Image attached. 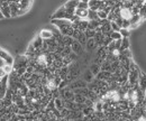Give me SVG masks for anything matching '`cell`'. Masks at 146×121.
I'll return each mask as SVG.
<instances>
[{"label": "cell", "instance_id": "1", "mask_svg": "<svg viewBox=\"0 0 146 121\" xmlns=\"http://www.w3.org/2000/svg\"><path fill=\"white\" fill-rule=\"evenodd\" d=\"M34 60H35V62H36L37 66H39V67H42V69H45V67L50 66V65L52 64V62H53L52 55H51V53H48V52L37 53L36 55H35V58H34Z\"/></svg>", "mask_w": 146, "mask_h": 121}, {"label": "cell", "instance_id": "2", "mask_svg": "<svg viewBox=\"0 0 146 121\" xmlns=\"http://www.w3.org/2000/svg\"><path fill=\"white\" fill-rule=\"evenodd\" d=\"M88 87V83L81 77H79V79H76V80H74L72 81L70 84H69V89H71V90H75V89H82V87Z\"/></svg>", "mask_w": 146, "mask_h": 121}, {"label": "cell", "instance_id": "3", "mask_svg": "<svg viewBox=\"0 0 146 121\" xmlns=\"http://www.w3.org/2000/svg\"><path fill=\"white\" fill-rule=\"evenodd\" d=\"M71 48H72L73 53H75L76 55H79V57L80 56H83V54H84V47L79 43V40H76V39L73 40L72 45H71Z\"/></svg>", "mask_w": 146, "mask_h": 121}, {"label": "cell", "instance_id": "4", "mask_svg": "<svg viewBox=\"0 0 146 121\" xmlns=\"http://www.w3.org/2000/svg\"><path fill=\"white\" fill-rule=\"evenodd\" d=\"M0 58H1V60H3V62H5L6 64H11V65H14L15 60L13 58V56L7 52V51L2 50L1 47H0Z\"/></svg>", "mask_w": 146, "mask_h": 121}, {"label": "cell", "instance_id": "5", "mask_svg": "<svg viewBox=\"0 0 146 121\" xmlns=\"http://www.w3.org/2000/svg\"><path fill=\"white\" fill-rule=\"evenodd\" d=\"M0 11L5 18H11V13H10L8 1H1L0 2Z\"/></svg>", "mask_w": 146, "mask_h": 121}, {"label": "cell", "instance_id": "6", "mask_svg": "<svg viewBox=\"0 0 146 121\" xmlns=\"http://www.w3.org/2000/svg\"><path fill=\"white\" fill-rule=\"evenodd\" d=\"M9 8H10V13H11V18H17L18 17V11H19V3L15 2V1H8Z\"/></svg>", "mask_w": 146, "mask_h": 121}, {"label": "cell", "instance_id": "7", "mask_svg": "<svg viewBox=\"0 0 146 121\" xmlns=\"http://www.w3.org/2000/svg\"><path fill=\"white\" fill-rule=\"evenodd\" d=\"M84 48H86V50H87L89 53L93 52V51H96V50L98 48V45H97V43H96L94 38H89V39L87 40Z\"/></svg>", "mask_w": 146, "mask_h": 121}, {"label": "cell", "instance_id": "8", "mask_svg": "<svg viewBox=\"0 0 146 121\" xmlns=\"http://www.w3.org/2000/svg\"><path fill=\"white\" fill-rule=\"evenodd\" d=\"M38 36L42 37L43 40H47V39L53 38V37H54V34H53V32L50 30V29H42V30L39 32Z\"/></svg>", "mask_w": 146, "mask_h": 121}, {"label": "cell", "instance_id": "9", "mask_svg": "<svg viewBox=\"0 0 146 121\" xmlns=\"http://www.w3.org/2000/svg\"><path fill=\"white\" fill-rule=\"evenodd\" d=\"M88 14H89V9H80L76 8L74 11V15H76L80 19H87L88 18Z\"/></svg>", "mask_w": 146, "mask_h": 121}, {"label": "cell", "instance_id": "10", "mask_svg": "<svg viewBox=\"0 0 146 121\" xmlns=\"http://www.w3.org/2000/svg\"><path fill=\"white\" fill-rule=\"evenodd\" d=\"M138 85L143 91L146 90V74L143 72H139V75H138Z\"/></svg>", "mask_w": 146, "mask_h": 121}, {"label": "cell", "instance_id": "11", "mask_svg": "<svg viewBox=\"0 0 146 121\" xmlns=\"http://www.w3.org/2000/svg\"><path fill=\"white\" fill-rule=\"evenodd\" d=\"M82 79L89 84V83H91L92 81L94 80V75L92 74V72L90 71V69H86L84 73L82 74Z\"/></svg>", "mask_w": 146, "mask_h": 121}, {"label": "cell", "instance_id": "12", "mask_svg": "<svg viewBox=\"0 0 146 121\" xmlns=\"http://www.w3.org/2000/svg\"><path fill=\"white\" fill-rule=\"evenodd\" d=\"M54 104H55V108H56L58 111H62V110L65 108V101H64V99H62L61 97L55 98Z\"/></svg>", "mask_w": 146, "mask_h": 121}, {"label": "cell", "instance_id": "13", "mask_svg": "<svg viewBox=\"0 0 146 121\" xmlns=\"http://www.w3.org/2000/svg\"><path fill=\"white\" fill-rule=\"evenodd\" d=\"M79 2H80V0H69V1H66V2L64 3V7H65L66 9L75 10L76 7H78V5H79Z\"/></svg>", "mask_w": 146, "mask_h": 121}, {"label": "cell", "instance_id": "14", "mask_svg": "<svg viewBox=\"0 0 146 121\" xmlns=\"http://www.w3.org/2000/svg\"><path fill=\"white\" fill-rule=\"evenodd\" d=\"M101 24H100V19L98 20H89V24H88V29H92V30H96L98 27H100Z\"/></svg>", "mask_w": 146, "mask_h": 121}, {"label": "cell", "instance_id": "15", "mask_svg": "<svg viewBox=\"0 0 146 121\" xmlns=\"http://www.w3.org/2000/svg\"><path fill=\"white\" fill-rule=\"evenodd\" d=\"M89 69L92 72V74L94 75V77L97 76V74L101 71V66L100 65H98V64H96V63H92L91 65H90V67H89Z\"/></svg>", "mask_w": 146, "mask_h": 121}, {"label": "cell", "instance_id": "16", "mask_svg": "<svg viewBox=\"0 0 146 121\" xmlns=\"http://www.w3.org/2000/svg\"><path fill=\"white\" fill-rule=\"evenodd\" d=\"M125 50H129V40L127 37H123L120 45V51H125Z\"/></svg>", "mask_w": 146, "mask_h": 121}, {"label": "cell", "instance_id": "17", "mask_svg": "<svg viewBox=\"0 0 146 121\" xmlns=\"http://www.w3.org/2000/svg\"><path fill=\"white\" fill-rule=\"evenodd\" d=\"M88 20H98L99 17H98V13L94 11V10H91L89 9V14H88Z\"/></svg>", "mask_w": 146, "mask_h": 121}, {"label": "cell", "instance_id": "18", "mask_svg": "<svg viewBox=\"0 0 146 121\" xmlns=\"http://www.w3.org/2000/svg\"><path fill=\"white\" fill-rule=\"evenodd\" d=\"M86 99H87V97H84L82 94H75L74 95V102L75 103H84Z\"/></svg>", "mask_w": 146, "mask_h": 121}, {"label": "cell", "instance_id": "19", "mask_svg": "<svg viewBox=\"0 0 146 121\" xmlns=\"http://www.w3.org/2000/svg\"><path fill=\"white\" fill-rule=\"evenodd\" d=\"M109 36L112 40H119V39L123 38V36H121V34L119 32H111L109 34Z\"/></svg>", "mask_w": 146, "mask_h": 121}, {"label": "cell", "instance_id": "20", "mask_svg": "<svg viewBox=\"0 0 146 121\" xmlns=\"http://www.w3.org/2000/svg\"><path fill=\"white\" fill-rule=\"evenodd\" d=\"M2 69H3L5 73H6L7 75H9V74L14 71V65H11V64H6V63H5V65L2 66Z\"/></svg>", "mask_w": 146, "mask_h": 121}, {"label": "cell", "instance_id": "21", "mask_svg": "<svg viewBox=\"0 0 146 121\" xmlns=\"http://www.w3.org/2000/svg\"><path fill=\"white\" fill-rule=\"evenodd\" d=\"M71 53H72L71 46H65L64 50H63V52L61 53V56H62V57H65V56H69Z\"/></svg>", "mask_w": 146, "mask_h": 121}, {"label": "cell", "instance_id": "22", "mask_svg": "<svg viewBox=\"0 0 146 121\" xmlns=\"http://www.w3.org/2000/svg\"><path fill=\"white\" fill-rule=\"evenodd\" d=\"M110 26H111V30L112 32H119L120 30V26L116 21H110Z\"/></svg>", "mask_w": 146, "mask_h": 121}, {"label": "cell", "instance_id": "23", "mask_svg": "<svg viewBox=\"0 0 146 121\" xmlns=\"http://www.w3.org/2000/svg\"><path fill=\"white\" fill-rule=\"evenodd\" d=\"M116 18H117V14H116L113 10H111L109 14H108V16H107V19H108L109 21H115Z\"/></svg>", "mask_w": 146, "mask_h": 121}, {"label": "cell", "instance_id": "24", "mask_svg": "<svg viewBox=\"0 0 146 121\" xmlns=\"http://www.w3.org/2000/svg\"><path fill=\"white\" fill-rule=\"evenodd\" d=\"M119 33L121 34L123 37H127L130 35V29H128V28H120V30H119Z\"/></svg>", "mask_w": 146, "mask_h": 121}, {"label": "cell", "instance_id": "25", "mask_svg": "<svg viewBox=\"0 0 146 121\" xmlns=\"http://www.w3.org/2000/svg\"><path fill=\"white\" fill-rule=\"evenodd\" d=\"M84 34L87 36V38L89 39V38H93L94 36H96V30H92V29H87L86 32H84Z\"/></svg>", "mask_w": 146, "mask_h": 121}, {"label": "cell", "instance_id": "26", "mask_svg": "<svg viewBox=\"0 0 146 121\" xmlns=\"http://www.w3.org/2000/svg\"><path fill=\"white\" fill-rule=\"evenodd\" d=\"M97 13H98V17H99V19H107L108 14H107V13H105L104 10H98Z\"/></svg>", "mask_w": 146, "mask_h": 121}, {"label": "cell", "instance_id": "27", "mask_svg": "<svg viewBox=\"0 0 146 121\" xmlns=\"http://www.w3.org/2000/svg\"><path fill=\"white\" fill-rule=\"evenodd\" d=\"M76 8H80V9H89V5H88V3H86V2L80 1Z\"/></svg>", "mask_w": 146, "mask_h": 121}, {"label": "cell", "instance_id": "28", "mask_svg": "<svg viewBox=\"0 0 146 121\" xmlns=\"http://www.w3.org/2000/svg\"><path fill=\"white\" fill-rule=\"evenodd\" d=\"M6 75H7V74L5 73L3 69H2V67H0V79H2V77H3V76H6Z\"/></svg>", "mask_w": 146, "mask_h": 121}, {"label": "cell", "instance_id": "29", "mask_svg": "<svg viewBox=\"0 0 146 121\" xmlns=\"http://www.w3.org/2000/svg\"><path fill=\"white\" fill-rule=\"evenodd\" d=\"M3 65H5V62H3V60H1V58H0V67H2Z\"/></svg>", "mask_w": 146, "mask_h": 121}, {"label": "cell", "instance_id": "30", "mask_svg": "<svg viewBox=\"0 0 146 121\" xmlns=\"http://www.w3.org/2000/svg\"><path fill=\"white\" fill-rule=\"evenodd\" d=\"M80 1H82V2H86V3H89V1H90V0H80Z\"/></svg>", "mask_w": 146, "mask_h": 121}, {"label": "cell", "instance_id": "31", "mask_svg": "<svg viewBox=\"0 0 146 121\" xmlns=\"http://www.w3.org/2000/svg\"><path fill=\"white\" fill-rule=\"evenodd\" d=\"M3 15H2V14H1V11H0V19H3Z\"/></svg>", "mask_w": 146, "mask_h": 121}, {"label": "cell", "instance_id": "32", "mask_svg": "<svg viewBox=\"0 0 146 121\" xmlns=\"http://www.w3.org/2000/svg\"><path fill=\"white\" fill-rule=\"evenodd\" d=\"M0 108H1V106H0Z\"/></svg>", "mask_w": 146, "mask_h": 121}, {"label": "cell", "instance_id": "33", "mask_svg": "<svg viewBox=\"0 0 146 121\" xmlns=\"http://www.w3.org/2000/svg\"><path fill=\"white\" fill-rule=\"evenodd\" d=\"M0 80H1V79H0Z\"/></svg>", "mask_w": 146, "mask_h": 121}]
</instances>
